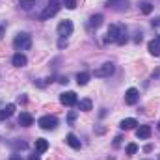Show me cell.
<instances>
[{"mask_svg":"<svg viewBox=\"0 0 160 160\" xmlns=\"http://www.w3.org/2000/svg\"><path fill=\"white\" fill-rule=\"evenodd\" d=\"M158 128H160V123H158Z\"/></svg>","mask_w":160,"mask_h":160,"instance_id":"8d00e7d4","label":"cell"},{"mask_svg":"<svg viewBox=\"0 0 160 160\" xmlns=\"http://www.w3.org/2000/svg\"><path fill=\"white\" fill-rule=\"evenodd\" d=\"M30 160H39V153H36V155H30Z\"/></svg>","mask_w":160,"mask_h":160,"instance_id":"f546056e","label":"cell"},{"mask_svg":"<svg viewBox=\"0 0 160 160\" xmlns=\"http://www.w3.org/2000/svg\"><path fill=\"white\" fill-rule=\"evenodd\" d=\"M32 123H34V118L28 112H21V116H19V125L21 127H30Z\"/></svg>","mask_w":160,"mask_h":160,"instance_id":"7c38bea8","label":"cell"},{"mask_svg":"<svg viewBox=\"0 0 160 160\" xmlns=\"http://www.w3.org/2000/svg\"><path fill=\"white\" fill-rule=\"evenodd\" d=\"M17 101H19V102H26V97H24V95H19V99H17Z\"/></svg>","mask_w":160,"mask_h":160,"instance_id":"4dcf8cb0","label":"cell"},{"mask_svg":"<svg viewBox=\"0 0 160 160\" xmlns=\"http://www.w3.org/2000/svg\"><path fill=\"white\" fill-rule=\"evenodd\" d=\"M147 48H149V52H151L153 56H160V43L157 39L149 41V43H147Z\"/></svg>","mask_w":160,"mask_h":160,"instance_id":"2e32d148","label":"cell"},{"mask_svg":"<svg viewBox=\"0 0 160 160\" xmlns=\"http://www.w3.org/2000/svg\"><path fill=\"white\" fill-rule=\"evenodd\" d=\"M106 6L116 11H125L128 8V0H106Z\"/></svg>","mask_w":160,"mask_h":160,"instance_id":"9c48e42d","label":"cell"},{"mask_svg":"<svg viewBox=\"0 0 160 160\" xmlns=\"http://www.w3.org/2000/svg\"><path fill=\"white\" fill-rule=\"evenodd\" d=\"M11 63H13L15 67H24V65L28 63V60H26V56H24V54L17 52V54H13V58H11Z\"/></svg>","mask_w":160,"mask_h":160,"instance_id":"30bf717a","label":"cell"},{"mask_svg":"<svg viewBox=\"0 0 160 160\" xmlns=\"http://www.w3.org/2000/svg\"><path fill=\"white\" fill-rule=\"evenodd\" d=\"M58 45H60V48H63V47H67V39H63V38H62V39H60V43H58Z\"/></svg>","mask_w":160,"mask_h":160,"instance_id":"f1b7e54d","label":"cell"},{"mask_svg":"<svg viewBox=\"0 0 160 160\" xmlns=\"http://www.w3.org/2000/svg\"><path fill=\"white\" fill-rule=\"evenodd\" d=\"M60 102H62L63 106H75V104L78 102L77 93H75V91H65V93H62V95H60Z\"/></svg>","mask_w":160,"mask_h":160,"instance_id":"277c9868","label":"cell"},{"mask_svg":"<svg viewBox=\"0 0 160 160\" xmlns=\"http://www.w3.org/2000/svg\"><path fill=\"white\" fill-rule=\"evenodd\" d=\"M47 149H48V142H47V140H43V138L36 140V151H38V153H45Z\"/></svg>","mask_w":160,"mask_h":160,"instance_id":"ac0fdd59","label":"cell"},{"mask_svg":"<svg viewBox=\"0 0 160 160\" xmlns=\"http://www.w3.org/2000/svg\"><path fill=\"white\" fill-rule=\"evenodd\" d=\"M13 112H15V104H8L6 108H2V110H0V121L11 118V116H13Z\"/></svg>","mask_w":160,"mask_h":160,"instance_id":"5bb4252c","label":"cell"},{"mask_svg":"<svg viewBox=\"0 0 160 160\" xmlns=\"http://www.w3.org/2000/svg\"><path fill=\"white\" fill-rule=\"evenodd\" d=\"M58 34L62 36V38H65V36H71L73 34V22L71 21H62L60 24H58Z\"/></svg>","mask_w":160,"mask_h":160,"instance_id":"52a82bcc","label":"cell"},{"mask_svg":"<svg viewBox=\"0 0 160 160\" xmlns=\"http://www.w3.org/2000/svg\"><path fill=\"white\" fill-rule=\"evenodd\" d=\"M19 6L22 9H32L36 6V0H19Z\"/></svg>","mask_w":160,"mask_h":160,"instance_id":"44dd1931","label":"cell"},{"mask_svg":"<svg viewBox=\"0 0 160 160\" xmlns=\"http://www.w3.org/2000/svg\"><path fill=\"white\" fill-rule=\"evenodd\" d=\"M75 118H77V114H75V112H69V116H67V121H69V123H73V121H75Z\"/></svg>","mask_w":160,"mask_h":160,"instance_id":"4316f807","label":"cell"},{"mask_svg":"<svg viewBox=\"0 0 160 160\" xmlns=\"http://www.w3.org/2000/svg\"><path fill=\"white\" fill-rule=\"evenodd\" d=\"M157 41H158V43H160V36H158V39H157Z\"/></svg>","mask_w":160,"mask_h":160,"instance_id":"d590c367","label":"cell"},{"mask_svg":"<svg viewBox=\"0 0 160 160\" xmlns=\"http://www.w3.org/2000/svg\"><path fill=\"white\" fill-rule=\"evenodd\" d=\"M13 47H15L17 50H28V48L32 47V38H30V34H26V32L17 34L15 39H13Z\"/></svg>","mask_w":160,"mask_h":160,"instance_id":"6da1fadb","label":"cell"},{"mask_svg":"<svg viewBox=\"0 0 160 160\" xmlns=\"http://www.w3.org/2000/svg\"><path fill=\"white\" fill-rule=\"evenodd\" d=\"M136 151H138V145L136 143H128L127 145V155H134Z\"/></svg>","mask_w":160,"mask_h":160,"instance_id":"cb8c5ba5","label":"cell"},{"mask_svg":"<svg viewBox=\"0 0 160 160\" xmlns=\"http://www.w3.org/2000/svg\"><path fill=\"white\" fill-rule=\"evenodd\" d=\"M89 82V73H78L77 75V84L78 86H86Z\"/></svg>","mask_w":160,"mask_h":160,"instance_id":"ffe728a7","label":"cell"},{"mask_svg":"<svg viewBox=\"0 0 160 160\" xmlns=\"http://www.w3.org/2000/svg\"><path fill=\"white\" fill-rule=\"evenodd\" d=\"M101 24H102V15H101V13L91 15V19H89V26H91V28H99Z\"/></svg>","mask_w":160,"mask_h":160,"instance_id":"e0dca14e","label":"cell"},{"mask_svg":"<svg viewBox=\"0 0 160 160\" xmlns=\"http://www.w3.org/2000/svg\"><path fill=\"white\" fill-rule=\"evenodd\" d=\"M65 142H67V145L73 147V149H80V147H82L80 140L75 136V134H67V136H65Z\"/></svg>","mask_w":160,"mask_h":160,"instance_id":"4fadbf2b","label":"cell"},{"mask_svg":"<svg viewBox=\"0 0 160 160\" xmlns=\"http://www.w3.org/2000/svg\"><path fill=\"white\" fill-rule=\"evenodd\" d=\"M11 145L15 149H26V142H11Z\"/></svg>","mask_w":160,"mask_h":160,"instance_id":"d4e9b609","label":"cell"},{"mask_svg":"<svg viewBox=\"0 0 160 160\" xmlns=\"http://www.w3.org/2000/svg\"><path fill=\"white\" fill-rule=\"evenodd\" d=\"M2 36H4V26H0V39H2Z\"/></svg>","mask_w":160,"mask_h":160,"instance_id":"e575fe53","label":"cell"},{"mask_svg":"<svg viewBox=\"0 0 160 160\" xmlns=\"http://www.w3.org/2000/svg\"><path fill=\"white\" fill-rule=\"evenodd\" d=\"M58 11H60V4H58V2H50V4L45 8V11L41 13V21H47V19L54 17Z\"/></svg>","mask_w":160,"mask_h":160,"instance_id":"8992f818","label":"cell"},{"mask_svg":"<svg viewBox=\"0 0 160 160\" xmlns=\"http://www.w3.org/2000/svg\"><path fill=\"white\" fill-rule=\"evenodd\" d=\"M9 160H22V158H21L19 155H11V157H9Z\"/></svg>","mask_w":160,"mask_h":160,"instance_id":"1f68e13d","label":"cell"},{"mask_svg":"<svg viewBox=\"0 0 160 160\" xmlns=\"http://www.w3.org/2000/svg\"><path fill=\"white\" fill-rule=\"evenodd\" d=\"M136 125H138V121L132 119V118H127V119H123L119 123V127L123 128V130H130V128H134Z\"/></svg>","mask_w":160,"mask_h":160,"instance_id":"9a60e30c","label":"cell"},{"mask_svg":"<svg viewBox=\"0 0 160 160\" xmlns=\"http://www.w3.org/2000/svg\"><path fill=\"white\" fill-rule=\"evenodd\" d=\"M65 8L67 9H75L77 8V0H65Z\"/></svg>","mask_w":160,"mask_h":160,"instance_id":"484cf974","label":"cell"},{"mask_svg":"<svg viewBox=\"0 0 160 160\" xmlns=\"http://www.w3.org/2000/svg\"><path fill=\"white\" fill-rule=\"evenodd\" d=\"M138 99H140V93H138V89H136V88L127 89V93H125V102H127L128 106L136 104V102H138Z\"/></svg>","mask_w":160,"mask_h":160,"instance_id":"ba28073f","label":"cell"},{"mask_svg":"<svg viewBox=\"0 0 160 160\" xmlns=\"http://www.w3.org/2000/svg\"><path fill=\"white\" fill-rule=\"evenodd\" d=\"M60 82H62V84H67L69 80H67V77H62V78H60Z\"/></svg>","mask_w":160,"mask_h":160,"instance_id":"836d02e7","label":"cell"},{"mask_svg":"<svg viewBox=\"0 0 160 160\" xmlns=\"http://www.w3.org/2000/svg\"><path fill=\"white\" fill-rule=\"evenodd\" d=\"M121 26H118V24H110V28H108V32H106V38H104V41L106 43H116L118 41V38H119L121 34Z\"/></svg>","mask_w":160,"mask_h":160,"instance_id":"5b68a950","label":"cell"},{"mask_svg":"<svg viewBox=\"0 0 160 160\" xmlns=\"http://www.w3.org/2000/svg\"><path fill=\"white\" fill-rule=\"evenodd\" d=\"M78 108L82 110V112H89L91 108H93V104H91V101L89 99H82L78 102Z\"/></svg>","mask_w":160,"mask_h":160,"instance_id":"d6986e66","label":"cell"},{"mask_svg":"<svg viewBox=\"0 0 160 160\" xmlns=\"http://www.w3.org/2000/svg\"><path fill=\"white\" fill-rule=\"evenodd\" d=\"M127 41H128V38H127L125 30H121V34H119V38H118V41H116V43H118V45H125Z\"/></svg>","mask_w":160,"mask_h":160,"instance_id":"603a6c76","label":"cell"},{"mask_svg":"<svg viewBox=\"0 0 160 160\" xmlns=\"http://www.w3.org/2000/svg\"><path fill=\"white\" fill-rule=\"evenodd\" d=\"M38 125H39L43 130H54V128L58 127V119H56L54 116H43V118L38 121Z\"/></svg>","mask_w":160,"mask_h":160,"instance_id":"3957f363","label":"cell"},{"mask_svg":"<svg viewBox=\"0 0 160 160\" xmlns=\"http://www.w3.org/2000/svg\"><path fill=\"white\" fill-rule=\"evenodd\" d=\"M121 140H123V138H121V136H118V138H116V142H114V145H119Z\"/></svg>","mask_w":160,"mask_h":160,"instance_id":"d6a6232c","label":"cell"},{"mask_svg":"<svg viewBox=\"0 0 160 160\" xmlns=\"http://www.w3.org/2000/svg\"><path fill=\"white\" fill-rule=\"evenodd\" d=\"M140 9H142V13L149 15V13L153 11V4H151V2H142V8H140Z\"/></svg>","mask_w":160,"mask_h":160,"instance_id":"7402d4cb","label":"cell"},{"mask_svg":"<svg viewBox=\"0 0 160 160\" xmlns=\"http://www.w3.org/2000/svg\"><path fill=\"white\" fill-rule=\"evenodd\" d=\"M151 24H153V28H160V17H157V19H155Z\"/></svg>","mask_w":160,"mask_h":160,"instance_id":"83f0119b","label":"cell"},{"mask_svg":"<svg viewBox=\"0 0 160 160\" xmlns=\"http://www.w3.org/2000/svg\"><path fill=\"white\" fill-rule=\"evenodd\" d=\"M114 69H116L114 63H112V62H106V63H102L101 67H97V69L93 71V75L99 77V78H104V77H110V75L114 73Z\"/></svg>","mask_w":160,"mask_h":160,"instance_id":"7a4b0ae2","label":"cell"},{"mask_svg":"<svg viewBox=\"0 0 160 160\" xmlns=\"http://www.w3.org/2000/svg\"><path fill=\"white\" fill-rule=\"evenodd\" d=\"M136 136H138L140 140H147V138L151 136V127H149V125H140L138 130H136Z\"/></svg>","mask_w":160,"mask_h":160,"instance_id":"8fae6325","label":"cell"}]
</instances>
